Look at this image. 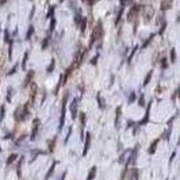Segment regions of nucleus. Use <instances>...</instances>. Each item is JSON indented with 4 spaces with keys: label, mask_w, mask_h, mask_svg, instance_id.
Listing matches in <instances>:
<instances>
[{
    "label": "nucleus",
    "mask_w": 180,
    "mask_h": 180,
    "mask_svg": "<svg viewBox=\"0 0 180 180\" xmlns=\"http://www.w3.org/2000/svg\"><path fill=\"white\" fill-rule=\"evenodd\" d=\"M27 57H29V53H26V54H25V58H23V64H22V66H23V68L26 66V62H27Z\"/></svg>",
    "instance_id": "0eeeda50"
},
{
    "label": "nucleus",
    "mask_w": 180,
    "mask_h": 180,
    "mask_svg": "<svg viewBox=\"0 0 180 180\" xmlns=\"http://www.w3.org/2000/svg\"><path fill=\"white\" fill-rule=\"evenodd\" d=\"M158 141H160V140H156V141L153 142V144H152V146H150V149H149V153H154V149H156V146H157Z\"/></svg>",
    "instance_id": "7ed1b4c3"
},
{
    "label": "nucleus",
    "mask_w": 180,
    "mask_h": 180,
    "mask_svg": "<svg viewBox=\"0 0 180 180\" xmlns=\"http://www.w3.org/2000/svg\"><path fill=\"white\" fill-rule=\"evenodd\" d=\"M171 61H172V62L175 61V50L174 49H172V52H171Z\"/></svg>",
    "instance_id": "1a4fd4ad"
},
{
    "label": "nucleus",
    "mask_w": 180,
    "mask_h": 180,
    "mask_svg": "<svg viewBox=\"0 0 180 180\" xmlns=\"http://www.w3.org/2000/svg\"><path fill=\"white\" fill-rule=\"evenodd\" d=\"M90 138H91V135H90V134H87V140H86V146H84V152H83V154H87V152H88V148H90V144H91Z\"/></svg>",
    "instance_id": "f257e3e1"
},
{
    "label": "nucleus",
    "mask_w": 180,
    "mask_h": 180,
    "mask_svg": "<svg viewBox=\"0 0 180 180\" xmlns=\"http://www.w3.org/2000/svg\"><path fill=\"white\" fill-rule=\"evenodd\" d=\"M95 175H96V168L94 167V168L90 171V176H88V178H87V180H92V179L95 178Z\"/></svg>",
    "instance_id": "f03ea898"
},
{
    "label": "nucleus",
    "mask_w": 180,
    "mask_h": 180,
    "mask_svg": "<svg viewBox=\"0 0 180 180\" xmlns=\"http://www.w3.org/2000/svg\"><path fill=\"white\" fill-rule=\"evenodd\" d=\"M161 64H162V68H167V60H165V58H162V61H161Z\"/></svg>",
    "instance_id": "9d476101"
},
{
    "label": "nucleus",
    "mask_w": 180,
    "mask_h": 180,
    "mask_svg": "<svg viewBox=\"0 0 180 180\" xmlns=\"http://www.w3.org/2000/svg\"><path fill=\"white\" fill-rule=\"evenodd\" d=\"M140 104H144V98L141 96V99H140Z\"/></svg>",
    "instance_id": "4468645a"
},
{
    "label": "nucleus",
    "mask_w": 180,
    "mask_h": 180,
    "mask_svg": "<svg viewBox=\"0 0 180 180\" xmlns=\"http://www.w3.org/2000/svg\"><path fill=\"white\" fill-rule=\"evenodd\" d=\"M47 42H49V37L43 41V45H42V49H46V46H47Z\"/></svg>",
    "instance_id": "6e6552de"
},
{
    "label": "nucleus",
    "mask_w": 180,
    "mask_h": 180,
    "mask_svg": "<svg viewBox=\"0 0 180 180\" xmlns=\"http://www.w3.org/2000/svg\"><path fill=\"white\" fill-rule=\"evenodd\" d=\"M33 33H34V27H33V26H30L29 33H27V37H26V38H27V39H30V37L33 35Z\"/></svg>",
    "instance_id": "423d86ee"
},
{
    "label": "nucleus",
    "mask_w": 180,
    "mask_h": 180,
    "mask_svg": "<svg viewBox=\"0 0 180 180\" xmlns=\"http://www.w3.org/2000/svg\"><path fill=\"white\" fill-rule=\"evenodd\" d=\"M16 157H18V156H16L15 153L11 154V156H10V157H8V160H7V164H12L14 160H16Z\"/></svg>",
    "instance_id": "20e7f679"
},
{
    "label": "nucleus",
    "mask_w": 180,
    "mask_h": 180,
    "mask_svg": "<svg viewBox=\"0 0 180 180\" xmlns=\"http://www.w3.org/2000/svg\"><path fill=\"white\" fill-rule=\"evenodd\" d=\"M96 60H98V57H95V58H92V60H91V64H92V65H95V64H96Z\"/></svg>",
    "instance_id": "ddd939ff"
},
{
    "label": "nucleus",
    "mask_w": 180,
    "mask_h": 180,
    "mask_svg": "<svg viewBox=\"0 0 180 180\" xmlns=\"http://www.w3.org/2000/svg\"><path fill=\"white\" fill-rule=\"evenodd\" d=\"M53 68H54V61H52V65H50L49 68H47V72H50V70H53Z\"/></svg>",
    "instance_id": "9b49d317"
},
{
    "label": "nucleus",
    "mask_w": 180,
    "mask_h": 180,
    "mask_svg": "<svg viewBox=\"0 0 180 180\" xmlns=\"http://www.w3.org/2000/svg\"><path fill=\"white\" fill-rule=\"evenodd\" d=\"M80 117H81V122H83V123H84V121H86V114H83V113H81V114H80Z\"/></svg>",
    "instance_id": "f8f14e48"
},
{
    "label": "nucleus",
    "mask_w": 180,
    "mask_h": 180,
    "mask_svg": "<svg viewBox=\"0 0 180 180\" xmlns=\"http://www.w3.org/2000/svg\"><path fill=\"white\" fill-rule=\"evenodd\" d=\"M150 79H152V72H149L148 73V76L145 77V81H144V86H146V84L149 83V81H150Z\"/></svg>",
    "instance_id": "39448f33"
}]
</instances>
